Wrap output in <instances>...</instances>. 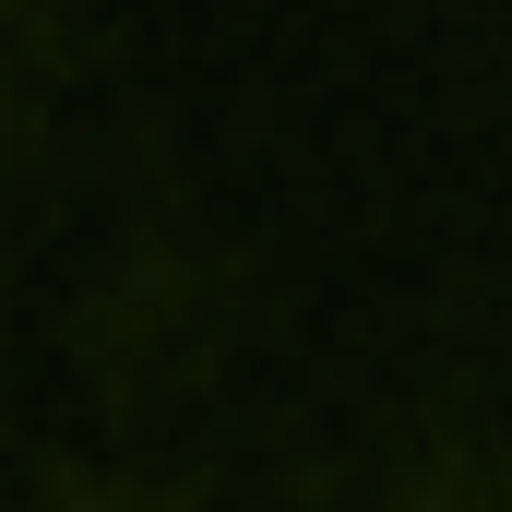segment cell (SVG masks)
I'll return each mask as SVG.
<instances>
[{
    "label": "cell",
    "instance_id": "cell-1",
    "mask_svg": "<svg viewBox=\"0 0 512 512\" xmlns=\"http://www.w3.org/2000/svg\"><path fill=\"white\" fill-rule=\"evenodd\" d=\"M48 512H167V501H131V489H72V501H48Z\"/></svg>",
    "mask_w": 512,
    "mask_h": 512
}]
</instances>
